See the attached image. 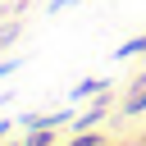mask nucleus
Listing matches in <instances>:
<instances>
[{"label":"nucleus","mask_w":146,"mask_h":146,"mask_svg":"<svg viewBox=\"0 0 146 146\" xmlns=\"http://www.w3.org/2000/svg\"><path fill=\"white\" fill-rule=\"evenodd\" d=\"M23 123L27 128H68L73 123V110H50V114H36L32 110V114H23Z\"/></svg>","instance_id":"nucleus-1"},{"label":"nucleus","mask_w":146,"mask_h":146,"mask_svg":"<svg viewBox=\"0 0 146 146\" xmlns=\"http://www.w3.org/2000/svg\"><path fill=\"white\" fill-rule=\"evenodd\" d=\"M105 110H110V100H96L91 110H82V114H73V132H91L100 119H105Z\"/></svg>","instance_id":"nucleus-2"},{"label":"nucleus","mask_w":146,"mask_h":146,"mask_svg":"<svg viewBox=\"0 0 146 146\" xmlns=\"http://www.w3.org/2000/svg\"><path fill=\"white\" fill-rule=\"evenodd\" d=\"M141 110H146V73H137V78H132L128 100H123V114H141Z\"/></svg>","instance_id":"nucleus-3"},{"label":"nucleus","mask_w":146,"mask_h":146,"mask_svg":"<svg viewBox=\"0 0 146 146\" xmlns=\"http://www.w3.org/2000/svg\"><path fill=\"white\" fill-rule=\"evenodd\" d=\"M96 91H110V78H82V82L73 87V105L87 100V96H96Z\"/></svg>","instance_id":"nucleus-4"},{"label":"nucleus","mask_w":146,"mask_h":146,"mask_svg":"<svg viewBox=\"0 0 146 146\" xmlns=\"http://www.w3.org/2000/svg\"><path fill=\"white\" fill-rule=\"evenodd\" d=\"M132 55H146V32L132 36V41H123V46L114 50V59H132Z\"/></svg>","instance_id":"nucleus-5"},{"label":"nucleus","mask_w":146,"mask_h":146,"mask_svg":"<svg viewBox=\"0 0 146 146\" xmlns=\"http://www.w3.org/2000/svg\"><path fill=\"white\" fill-rule=\"evenodd\" d=\"M23 146H55V128H32Z\"/></svg>","instance_id":"nucleus-6"},{"label":"nucleus","mask_w":146,"mask_h":146,"mask_svg":"<svg viewBox=\"0 0 146 146\" xmlns=\"http://www.w3.org/2000/svg\"><path fill=\"white\" fill-rule=\"evenodd\" d=\"M18 36H23V23H5V27H0V50H9Z\"/></svg>","instance_id":"nucleus-7"},{"label":"nucleus","mask_w":146,"mask_h":146,"mask_svg":"<svg viewBox=\"0 0 146 146\" xmlns=\"http://www.w3.org/2000/svg\"><path fill=\"white\" fill-rule=\"evenodd\" d=\"M68 146H105V132H78L68 137Z\"/></svg>","instance_id":"nucleus-8"},{"label":"nucleus","mask_w":146,"mask_h":146,"mask_svg":"<svg viewBox=\"0 0 146 146\" xmlns=\"http://www.w3.org/2000/svg\"><path fill=\"white\" fill-rule=\"evenodd\" d=\"M18 64H23V59H0V82H5L9 73H18Z\"/></svg>","instance_id":"nucleus-9"},{"label":"nucleus","mask_w":146,"mask_h":146,"mask_svg":"<svg viewBox=\"0 0 146 146\" xmlns=\"http://www.w3.org/2000/svg\"><path fill=\"white\" fill-rule=\"evenodd\" d=\"M68 5H82V0H50V14H59V9H68Z\"/></svg>","instance_id":"nucleus-10"},{"label":"nucleus","mask_w":146,"mask_h":146,"mask_svg":"<svg viewBox=\"0 0 146 146\" xmlns=\"http://www.w3.org/2000/svg\"><path fill=\"white\" fill-rule=\"evenodd\" d=\"M5 132H9V123H0V141H5Z\"/></svg>","instance_id":"nucleus-11"},{"label":"nucleus","mask_w":146,"mask_h":146,"mask_svg":"<svg viewBox=\"0 0 146 146\" xmlns=\"http://www.w3.org/2000/svg\"><path fill=\"white\" fill-rule=\"evenodd\" d=\"M5 100H9V91H0V105H5Z\"/></svg>","instance_id":"nucleus-12"},{"label":"nucleus","mask_w":146,"mask_h":146,"mask_svg":"<svg viewBox=\"0 0 146 146\" xmlns=\"http://www.w3.org/2000/svg\"><path fill=\"white\" fill-rule=\"evenodd\" d=\"M0 146H14V141H0Z\"/></svg>","instance_id":"nucleus-13"},{"label":"nucleus","mask_w":146,"mask_h":146,"mask_svg":"<svg viewBox=\"0 0 146 146\" xmlns=\"http://www.w3.org/2000/svg\"><path fill=\"white\" fill-rule=\"evenodd\" d=\"M141 146H146V141H141Z\"/></svg>","instance_id":"nucleus-14"}]
</instances>
